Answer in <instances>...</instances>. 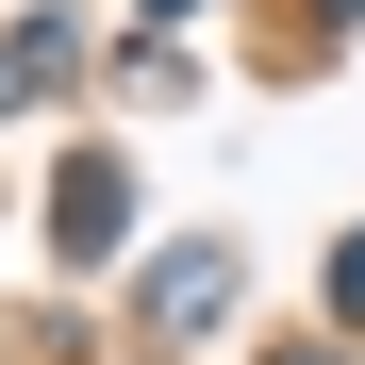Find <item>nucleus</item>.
I'll return each mask as SVG.
<instances>
[{
    "label": "nucleus",
    "mask_w": 365,
    "mask_h": 365,
    "mask_svg": "<svg viewBox=\"0 0 365 365\" xmlns=\"http://www.w3.org/2000/svg\"><path fill=\"white\" fill-rule=\"evenodd\" d=\"M316 365H332V349H316Z\"/></svg>",
    "instance_id": "f03ea898"
},
{
    "label": "nucleus",
    "mask_w": 365,
    "mask_h": 365,
    "mask_svg": "<svg viewBox=\"0 0 365 365\" xmlns=\"http://www.w3.org/2000/svg\"><path fill=\"white\" fill-rule=\"evenodd\" d=\"M216 299H232V250H166L150 266V316L166 332H216Z\"/></svg>",
    "instance_id": "f257e3e1"
}]
</instances>
